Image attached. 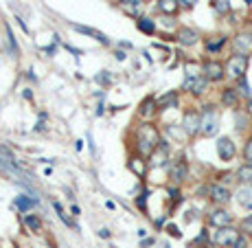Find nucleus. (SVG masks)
<instances>
[{
  "label": "nucleus",
  "instance_id": "nucleus-24",
  "mask_svg": "<svg viewBox=\"0 0 252 248\" xmlns=\"http://www.w3.org/2000/svg\"><path fill=\"white\" fill-rule=\"evenodd\" d=\"M178 106V95L176 93H167L158 99V108L160 110H167V108H176Z\"/></svg>",
  "mask_w": 252,
  "mask_h": 248
},
{
  "label": "nucleus",
  "instance_id": "nucleus-5",
  "mask_svg": "<svg viewBox=\"0 0 252 248\" xmlns=\"http://www.w3.org/2000/svg\"><path fill=\"white\" fill-rule=\"evenodd\" d=\"M199 125H202V114H198L195 110L184 112V119H182V130H184V136H195L199 134Z\"/></svg>",
  "mask_w": 252,
  "mask_h": 248
},
{
  "label": "nucleus",
  "instance_id": "nucleus-8",
  "mask_svg": "<svg viewBox=\"0 0 252 248\" xmlns=\"http://www.w3.org/2000/svg\"><path fill=\"white\" fill-rule=\"evenodd\" d=\"M208 84H211V81H208L206 77L198 75V77H186L184 84H182V88L189 90V93L195 95V97H199V95H204L208 90Z\"/></svg>",
  "mask_w": 252,
  "mask_h": 248
},
{
  "label": "nucleus",
  "instance_id": "nucleus-21",
  "mask_svg": "<svg viewBox=\"0 0 252 248\" xmlns=\"http://www.w3.org/2000/svg\"><path fill=\"white\" fill-rule=\"evenodd\" d=\"M237 180H239V185H252V165H241V167L237 169Z\"/></svg>",
  "mask_w": 252,
  "mask_h": 248
},
{
  "label": "nucleus",
  "instance_id": "nucleus-18",
  "mask_svg": "<svg viewBox=\"0 0 252 248\" xmlns=\"http://www.w3.org/2000/svg\"><path fill=\"white\" fill-rule=\"evenodd\" d=\"M22 222H24V226H27L29 230H33V233H42V229H44V222H42L36 213H24Z\"/></svg>",
  "mask_w": 252,
  "mask_h": 248
},
{
  "label": "nucleus",
  "instance_id": "nucleus-46",
  "mask_svg": "<svg viewBox=\"0 0 252 248\" xmlns=\"http://www.w3.org/2000/svg\"><path fill=\"white\" fill-rule=\"evenodd\" d=\"M164 248H171V246H164Z\"/></svg>",
  "mask_w": 252,
  "mask_h": 248
},
{
  "label": "nucleus",
  "instance_id": "nucleus-43",
  "mask_svg": "<svg viewBox=\"0 0 252 248\" xmlns=\"http://www.w3.org/2000/svg\"><path fill=\"white\" fill-rule=\"evenodd\" d=\"M248 114L252 116V99H250V101H248Z\"/></svg>",
  "mask_w": 252,
  "mask_h": 248
},
{
  "label": "nucleus",
  "instance_id": "nucleus-37",
  "mask_svg": "<svg viewBox=\"0 0 252 248\" xmlns=\"http://www.w3.org/2000/svg\"><path fill=\"white\" fill-rule=\"evenodd\" d=\"M178 2H180V7H193L198 0H178Z\"/></svg>",
  "mask_w": 252,
  "mask_h": 248
},
{
  "label": "nucleus",
  "instance_id": "nucleus-2",
  "mask_svg": "<svg viewBox=\"0 0 252 248\" xmlns=\"http://www.w3.org/2000/svg\"><path fill=\"white\" fill-rule=\"evenodd\" d=\"M239 237H241L239 229H234V226H224V229H217L215 230L213 242H215L219 248H233L234 244H237Z\"/></svg>",
  "mask_w": 252,
  "mask_h": 248
},
{
  "label": "nucleus",
  "instance_id": "nucleus-19",
  "mask_svg": "<svg viewBox=\"0 0 252 248\" xmlns=\"http://www.w3.org/2000/svg\"><path fill=\"white\" fill-rule=\"evenodd\" d=\"M158 9L164 16H176L178 9H180V2L178 0H158Z\"/></svg>",
  "mask_w": 252,
  "mask_h": 248
},
{
  "label": "nucleus",
  "instance_id": "nucleus-23",
  "mask_svg": "<svg viewBox=\"0 0 252 248\" xmlns=\"http://www.w3.org/2000/svg\"><path fill=\"white\" fill-rule=\"evenodd\" d=\"M237 101H239V93H237V90L226 88L224 93H221V103H224V106L234 108V106H237Z\"/></svg>",
  "mask_w": 252,
  "mask_h": 248
},
{
  "label": "nucleus",
  "instance_id": "nucleus-31",
  "mask_svg": "<svg viewBox=\"0 0 252 248\" xmlns=\"http://www.w3.org/2000/svg\"><path fill=\"white\" fill-rule=\"evenodd\" d=\"M243 156H246V163L252 165V138L246 143V150H243Z\"/></svg>",
  "mask_w": 252,
  "mask_h": 248
},
{
  "label": "nucleus",
  "instance_id": "nucleus-22",
  "mask_svg": "<svg viewBox=\"0 0 252 248\" xmlns=\"http://www.w3.org/2000/svg\"><path fill=\"white\" fill-rule=\"evenodd\" d=\"M136 27H138V31L145 33V36H154L156 33V22L151 18H145V16L136 20Z\"/></svg>",
  "mask_w": 252,
  "mask_h": 248
},
{
  "label": "nucleus",
  "instance_id": "nucleus-36",
  "mask_svg": "<svg viewBox=\"0 0 252 248\" xmlns=\"http://www.w3.org/2000/svg\"><path fill=\"white\" fill-rule=\"evenodd\" d=\"M167 233H169V235H173V237H180V230H178V226H176V224H169V226H167Z\"/></svg>",
  "mask_w": 252,
  "mask_h": 248
},
{
  "label": "nucleus",
  "instance_id": "nucleus-14",
  "mask_svg": "<svg viewBox=\"0 0 252 248\" xmlns=\"http://www.w3.org/2000/svg\"><path fill=\"white\" fill-rule=\"evenodd\" d=\"M176 38H178V42H180L182 46H193L195 42L199 40L198 31H195V29H189V27H182L180 31L176 33Z\"/></svg>",
  "mask_w": 252,
  "mask_h": 248
},
{
  "label": "nucleus",
  "instance_id": "nucleus-6",
  "mask_svg": "<svg viewBox=\"0 0 252 248\" xmlns=\"http://www.w3.org/2000/svg\"><path fill=\"white\" fill-rule=\"evenodd\" d=\"M208 222H211L215 229H224V226H233V213L224 207H217L208 213Z\"/></svg>",
  "mask_w": 252,
  "mask_h": 248
},
{
  "label": "nucleus",
  "instance_id": "nucleus-29",
  "mask_svg": "<svg viewBox=\"0 0 252 248\" xmlns=\"http://www.w3.org/2000/svg\"><path fill=\"white\" fill-rule=\"evenodd\" d=\"M5 31H7V38H9V46L14 51V57H20V46H18V40H16L14 31H11V27H5Z\"/></svg>",
  "mask_w": 252,
  "mask_h": 248
},
{
  "label": "nucleus",
  "instance_id": "nucleus-30",
  "mask_svg": "<svg viewBox=\"0 0 252 248\" xmlns=\"http://www.w3.org/2000/svg\"><path fill=\"white\" fill-rule=\"evenodd\" d=\"M189 246H191V248H198V246H204V248H206V246H208V235H206V230H202V233H199V237L193 239Z\"/></svg>",
  "mask_w": 252,
  "mask_h": 248
},
{
  "label": "nucleus",
  "instance_id": "nucleus-32",
  "mask_svg": "<svg viewBox=\"0 0 252 248\" xmlns=\"http://www.w3.org/2000/svg\"><path fill=\"white\" fill-rule=\"evenodd\" d=\"M237 93L239 95H246V97L250 95V86H248L246 79H239V90H237Z\"/></svg>",
  "mask_w": 252,
  "mask_h": 248
},
{
  "label": "nucleus",
  "instance_id": "nucleus-25",
  "mask_svg": "<svg viewBox=\"0 0 252 248\" xmlns=\"http://www.w3.org/2000/svg\"><path fill=\"white\" fill-rule=\"evenodd\" d=\"M226 44V38L224 36H215L211 38V40H206V51L208 53H217V51H221Z\"/></svg>",
  "mask_w": 252,
  "mask_h": 248
},
{
  "label": "nucleus",
  "instance_id": "nucleus-38",
  "mask_svg": "<svg viewBox=\"0 0 252 248\" xmlns=\"http://www.w3.org/2000/svg\"><path fill=\"white\" fill-rule=\"evenodd\" d=\"M169 195H171L173 200H178V198H180V191H178V189H169Z\"/></svg>",
  "mask_w": 252,
  "mask_h": 248
},
{
  "label": "nucleus",
  "instance_id": "nucleus-44",
  "mask_svg": "<svg viewBox=\"0 0 252 248\" xmlns=\"http://www.w3.org/2000/svg\"><path fill=\"white\" fill-rule=\"evenodd\" d=\"M116 2H121V5H123V2H127V0H116Z\"/></svg>",
  "mask_w": 252,
  "mask_h": 248
},
{
  "label": "nucleus",
  "instance_id": "nucleus-3",
  "mask_svg": "<svg viewBox=\"0 0 252 248\" xmlns=\"http://www.w3.org/2000/svg\"><path fill=\"white\" fill-rule=\"evenodd\" d=\"M246 71H248V55L234 53L233 57H228V62H226V75L230 79H243Z\"/></svg>",
  "mask_w": 252,
  "mask_h": 248
},
{
  "label": "nucleus",
  "instance_id": "nucleus-33",
  "mask_svg": "<svg viewBox=\"0 0 252 248\" xmlns=\"http://www.w3.org/2000/svg\"><path fill=\"white\" fill-rule=\"evenodd\" d=\"M239 230H246V233H252V215L246 217V220H241V229Z\"/></svg>",
  "mask_w": 252,
  "mask_h": 248
},
{
  "label": "nucleus",
  "instance_id": "nucleus-20",
  "mask_svg": "<svg viewBox=\"0 0 252 248\" xmlns=\"http://www.w3.org/2000/svg\"><path fill=\"white\" fill-rule=\"evenodd\" d=\"M16 207L20 209V211H24V213H31V209L37 204V200L36 198H31V195H18L16 198Z\"/></svg>",
  "mask_w": 252,
  "mask_h": 248
},
{
  "label": "nucleus",
  "instance_id": "nucleus-9",
  "mask_svg": "<svg viewBox=\"0 0 252 248\" xmlns=\"http://www.w3.org/2000/svg\"><path fill=\"white\" fill-rule=\"evenodd\" d=\"M208 198H211V202H215L217 207H224V204L230 202L233 193H230V189L226 185H211L208 187Z\"/></svg>",
  "mask_w": 252,
  "mask_h": 248
},
{
  "label": "nucleus",
  "instance_id": "nucleus-35",
  "mask_svg": "<svg viewBox=\"0 0 252 248\" xmlns=\"http://www.w3.org/2000/svg\"><path fill=\"white\" fill-rule=\"evenodd\" d=\"M233 248H248V237H246V235H241V237L237 239V244H234Z\"/></svg>",
  "mask_w": 252,
  "mask_h": 248
},
{
  "label": "nucleus",
  "instance_id": "nucleus-39",
  "mask_svg": "<svg viewBox=\"0 0 252 248\" xmlns=\"http://www.w3.org/2000/svg\"><path fill=\"white\" fill-rule=\"evenodd\" d=\"M99 237H110V230H108V229H101V230H99Z\"/></svg>",
  "mask_w": 252,
  "mask_h": 248
},
{
  "label": "nucleus",
  "instance_id": "nucleus-4",
  "mask_svg": "<svg viewBox=\"0 0 252 248\" xmlns=\"http://www.w3.org/2000/svg\"><path fill=\"white\" fill-rule=\"evenodd\" d=\"M217 130H219V116L213 110V106H206L202 114V125H199V134L202 136H215Z\"/></svg>",
  "mask_w": 252,
  "mask_h": 248
},
{
  "label": "nucleus",
  "instance_id": "nucleus-47",
  "mask_svg": "<svg viewBox=\"0 0 252 248\" xmlns=\"http://www.w3.org/2000/svg\"><path fill=\"white\" fill-rule=\"evenodd\" d=\"M31 248H36V246H31Z\"/></svg>",
  "mask_w": 252,
  "mask_h": 248
},
{
  "label": "nucleus",
  "instance_id": "nucleus-16",
  "mask_svg": "<svg viewBox=\"0 0 252 248\" xmlns=\"http://www.w3.org/2000/svg\"><path fill=\"white\" fill-rule=\"evenodd\" d=\"M121 9L125 11L127 16H132V18H143V9H145V5H143V0H127V2H123L121 5Z\"/></svg>",
  "mask_w": 252,
  "mask_h": 248
},
{
  "label": "nucleus",
  "instance_id": "nucleus-11",
  "mask_svg": "<svg viewBox=\"0 0 252 248\" xmlns=\"http://www.w3.org/2000/svg\"><path fill=\"white\" fill-rule=\"evenodd\" d=\"M234 154H237V147H234L233 138L221 136L219 141H217V156H219L221 160H233Z\"/></svg>",
  "mask_w": 252,
  "mask_h": 248
},
{
  "label": "nucleus",
  "instance_id": "nucleus-13",
  "mask_svg": "<svg viewBox=\"0 0 252 248\" xmlns=\"http://www.w3.org/2000/svg\"><path fill=\"white\" fill-rule=\"evenodd\" d=\"M158 110H160V108H158V99L147 97L145 101L141 103V108H138V116H141V119H145V121H149V119H154V114Z\"/></svg>",
  "mask_w": 252,
  "mask_h": 248
},
{
  "label": "nucleus",
  "instance_id": "nucleus-17",
  "mask_svg": "<svg viewBox=\"0 0 252 248\" xmlns=\"http://www.w3.org/2000/svg\"><path fill=\"white\" fill-rule=\"evenodd\" d=\"M72 29H75L77 33H84V36H90L92 40H97V42H101V44H110V40H108L106 36H103L101 31H97V29H90V27H81V24H72Z\"/></svg>",
  "mask_w": 252,
  "mask_h": 248
},
{
  "label": "nucleus",
  "instance_id": "nucleus-10",
  "mask_svg": "<svg viewBox=\"0 0 252 248\" xmlns=\"http://www.w3.org/2000/svg\"><path fill=\"white\" fill-rule=\"evenodd\" d=\"M169 178H171L176 185H180V182H184L186 178H189V165H186L184 158H178L176 163H171V167H169Z\"/></svg>",
  "mask_w": 252,
  "mask_h": 248
},
{
  "label": "nucleus",
  "instance_id": "nucleus-41",
  "mask_svg": "<svg viewBox=\"0 0 252 248\" xmlns=\"http://www.w3.org/2000/svg\"><path fill=\"white\" fill-rule=\"evenodd\" d=\"M151 244H154V239L149 237V239H143V242H141V246H143V248H147V246H151Z\"/></svg>",
  "mask_w": 252,
  "mask_h": 248
},
{
  "label": "nucleus",
  "instance_id": "nucleus-45",
  "mask_svg": "<svg viewBox=\"0 0 252 248\" xmlns=\"http://www.w3.org/2000/svg\"><path fill=\"white\" fill-rule=\"evenodd\" d=\"M246 2H248V5H252V0H246Z\"/></svg>",
  "mask_w": 252,
  "mask_h": 248
},
{
  "label": "nucleus",
  "instance_id": "nucleus-26",
  "mask_svg": "<svg viewBox=\"0 0 252 248\" xmlns=\"http://www.w3.org/2000/svg\"><path fill=\"white\" fill-rule=\"evenodd\" d=\"M127 167L132 169V172L136 173L138 178H143V176H145V163H143V158H141V156H138V158H129Z\"/></svg>",
  "mask_w": 252,
  "mask_h": 248
},
{
  "label": "nucleus",
  "instance_id": "nucleus-34",
  "mask_svg": "<svg viewBox=\"0 0 252 248\" xmlns=\"http://www.w3.org/2000/svg\"><path fill=\"white\" fill-rule=\"evenodd\" d=\"M147 191H145V193H143V195H138V198H136V204H138V209H141V211H145V209H147Z\"/></svg>",
  "mask_w": 252,
  "mask_h": 248
},
{
  "label": "nucleus",
  "instance_id": "nucleus-28",
  "mask_svg": "<svg viewBox=\"0 0 252 248\" xmlns=\"http://www.w3.org/2000/svg\"><path fill=\"white\" fill-rule=\"evenodd\" d=\"M53 207H55V211H57L59 220H62V222H66V224H68V226H72V229H77V224L71 220V217H68V213L64 211V207H62V204H59V202H53Z\"/></svg>",
  "mask_w": 252,
  "mask_h": 248
},
{
  "label": "nucleus",
  "instance_id": "nucleus-27",
  "mask_svg": "<svg viewBox=\"0 0 252 248\" xmlns=\"http://www.w3.org/2000/svg\"><path fill=\"white\" fill-rule=\"evenodd\" d=\"M211 5L215 9V14H219V16L230 14V0H213Z\"/></svg>",
  "mask_w": 252,
  "mask_h": 248
},
{
  "label": "nucleus",
  "instance_id": "nucleus-42",
  "mask_svg": "<svg viewBox=\"0 0 252 248\" xmlns=\"http://www.w3.org/2000/svg\"><path fill=\"white\" fill-rule=\"evenodd\" d=\"M114 57L119 59V62H123V59H125V53H123V51H116V55H114Z\"/></svg>",
  "mask_w": 252,
  "mask_h": 248
},
{
  "label": "nucleus",
  "instance_id": "nucleus-12",
  "mask_svg": "<svg viewBox=\"0 0 252 248\" xmlns=\"http://www.w3.org/2000/svg\"><path fill=\"white\" fill-rule=\"evenodd\" d=\"M233 49L237 55H248L252 53V36L248 33H239V36L233 38Z\"/></svg>",
  "mask_w": 252,
  "mask_h": 248
},
{
  "label": "nucleus",
  "instance_id": "nucleus-15",
  "mask_svg": "<svg viewBox=\"0 0 252 248\" xmlns=\"http://www.w3.org/2000/svg\"><path fill=\"white\" fill-rule=\"evenodd\" d=\"M234 198H237L239 207L252 209V185H241L239 187V191L234 193Z\"/></svg>",
  "mask_w": 252,
  "mask_h": 248
},
{
  "label": "nucleus",
  "instance_id": "nucleus-40",
  "mask_svg": "<svg viewBox=\"0 0 252 248\" xmlns=\"http://www.w3.org/2000/svg\"><path fill=\"white\" fill-rule=\"evenodd\" d=\"M71 213H72V215H79V213H81V209L77 207V204H72V207H71Z\"/></svg>",
  "mask_w": 252,
  "mask_h": 248
},
{
  "label": "nucleus",
  "instance_id": "nucleus-1",
  "mask_svg": "<svg viewBox=\"0 0 252 248\" xmlns=\"http://www.w3.org/2000/svg\"><path fill=\"white\" fill-rule=\"evenodd\" d=\"M160 141H162V138H160L156 125L143 123L141 128L136 130V150H138V156H141V158H149V156L160 147Z\"/></svg>",
  "mask_w": 252,
  "mask_h": 248
},
{
  "label": "nucleus",
  "instance_id": "nucleus-7",
  "mask_svg": "<svg viewBox=\"0 0 252 248\" xmlns=\"http://www.w3.org/2000/svg\"><path fill=\"white\" fill-rule=\"evenodd\" d=\"M202 75L206 77L208 81H221L226 75V66L221 62H215V59H208L202 66Z\"/></svg>",
  "mask_w": 252,
  "mask_h": 248
}]
</instances>
